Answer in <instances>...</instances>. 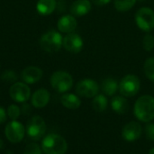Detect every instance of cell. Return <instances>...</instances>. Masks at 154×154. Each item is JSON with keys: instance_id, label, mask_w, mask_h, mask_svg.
I'll return each instance as SVG.
<instances>
[{"instance_id": "18", "label": "cell", "mask_w": 154, "mask_h": 154, "mask_svg": "<svg viewBox=\"0 0 154 154\" xmlns=\"http://www.w3.org/2000/svg\"><path fill=\"white\" fill-rule=\"evenodd\" d=\"M56 0H39L36 5L37 12L42 15H49L56 9Z\"/></svg>"}, {"instance_id": "26", "label": "cell", "mask_w": 154, "mask_h": 154, "mask_svg": "<svg viewBox=\"0 0 154 154\" xmlns=\"http://www.w3.org/2000/svg\"><path fill=\"white\" fill-rule=\"evenodd\" d=\"M143 46L144 48L145 51H151L152 49L154 48V36L150 34V33H147L143 40Z\"/></svg>"}, {"instance_id": "15", "label": "cell", "mask_w": 154, "mask_h": 154, "mask_svg": "<svg viewBox=\"0 0 154 154\" xmlns=\"http://www.w3.org/2000/svg\"><path fill=\"white\" fill-rule=\"evenodd\" d=\"M50 93L45 88L36 90L32 96V105L36 108H42L46 106L50 101Z\"/></svg>"}, {"instance_id": "1", "label": "cell", "mask_w": 154, "mask_h": 154, "mask_svg": "<svg viewBox=\"0 0 154 154\" xmlns=\"http://www.w3.org/2000/svg\"><path fill=\"white\" fill-rule=\"evenodd\" d=\"M134 115L142 122H151L154 119V97L149 95L142 96L134 105Z\"/></svg>"}, {"instance_id": "27", "label": "cell", "mask_w": 154, "mask_h": 154, "mask_svg": "<svg viewBox=\"0 0 154 154\" xmlns=\"http://www.w3.org/2000/svg\"><path fill=\"white\" fill-rule=\"evenodd\" d=\"M23 154H42V149L37 143H32L25 147Z\"/></svg>"}, {"instance_id": "12", "label": "cell", "mask_w": 154, "mask_h": 154, "mask_svg": "<svg viewBox=\"0 0 154 154\" xmlns=\"http://www.w3.org/2000/svg\"><path fill=\"white\" fill-rule=\"evenodd\" d=\"M142 126L137 122H130L125 125L122 131L123 138L127 142H134L138 140L142 134Z\"/></svg>"}, {"instance_id": "11", "label": "cell", "mask_w": 154, "mask_h": 154, "mask_svg": "<svg viewBox=\"0 0 154 154\" xmlns=\"http://www.w3.org/2000/svg\"><path fill=\"white\" fill-rule=\"evenodd\" d=\"M62 46L69 52L79 53L83 48V40L77 33H74V32L68 33L63 38Z\"/></svg>"}, {"instance_id": "21", "label": "cell", "mask_w": 154, "mask_h": 154, "mask_svg": "<svg viewBox=\"0 0 154 154\" xmlns=\"http://www.w3.org/2000/svg\"><path fill=\"white\" fill-rule=\"evenodd\" d=\"M107 99L104 95H97L93 101H92V106L93 109L97 112H104L106 108H107Z\"/></svg>"}, {"instance_id": "23", "label": "cell", "mask_w": 154, "mask_h": 154, "mask_svg": "<svg viewBox=\"0 0 154 154\" xmlns=\"http://www.w3.org/2000/svg\"><path fill=\"white\" fill-rule=\"evenodd\" d=\"M144 72L149 79L154 81V57L146 60L144 63Z\"/></svg>"}, {"instance_id": "13", "label": "cell", "mask_w": 154, "mask_h": 154, "mask_svg": "<svg viewBox=\"0 0 154 154\" xmlns=\"http://www.w3.org/2000/svg\"><path fill=\"white\" fill-rule=\"evenodd\" d=\"M42 70L34 66H30L25 68L21 74L23 81L26 84H34L38 82L42 77Z\"/></svg>"}, {"instance_id": "28", "label": "cell", "mask_w": 154, "mask_h": 154, "mask_svg": "<svg viewBox=\"0 0 154 154\" xmlns=\"http://www.w3.org/2000/svg\"><path fill=\"white\" fill-rule=\"evenodd\" d=\"M144 131H145V135L147 139H149L150 141H154V124L152 123L148 124L145 126Z\"/></svg>"}, {"instance_id": "16", "label": "cell", "mask_w": 154, "mask_h": 154, "mask_svg": "<svg viewBox=\"0 0 154 154\" xmlns=\"http://www.w3.org/2000/svg\"><path fill=\"white\" fill-rule=\"evenodd\" d=\"M91 10L89 0H76L70 7V12L74 16H83Z\"/></svg>"}, {"instance_id": "22", "label": "cell", "mask_w": 154, "mask_h": 154, "mask_svg": "<svg viewBox=\"0 0 154 154\" xmlns=\"http://www.w3.org/2000/svg\"><path fill=\"white\" fill-rule=\"evenodd\" d=\"M137 0H115V7L119 12H126L130 10Z\"/></svg>"}, {"instance_id": "9", "label": "cell", "mask_w": 154, "mask_h": 154, "mask_svg": "<svg viewBox=\"0 0 154 154\" xmlns=\"http://www.w3.org/2000/svg\"><path fill=\"white\" fill-rule=\"evenodd\" d=\"M5 134L6 139L13 143H17L21 142L25 134L24 126L16 121H12L7 124L5 128Z\"/></svg>"}, {"instance_id": "7", "label": "cell", "mask_w": 154, "mask_h": 154, "mask_svg": "<svg viewBox=\"0 0 154 154\" xmlns=\"http://www.w3.org/2000/svg\"><path fill=\"white\" fill-rule=\"evenodd\" d=\"M135 22L141 30L151 32L154 29V11L149 7L140 8L135 14Z\"/></svg>"}, {"instance_id": "5", "label": "cell", "mask_w": 154, "mask_h": 154, "mask_svg": "<svg viewBox=\"0 0 154 154\" xmlns=\"http://www.w3.org/2000/svg\"><path fill=\"white\" fill-rule=\"evenodd\" d=\"M141 83L138 77L135 75H126L122 79L119 83V91L122 96L131 97L135 96L140 90Z\"/></svg>"}, {"instance_id": "10", "label": "cell", "mask_w": 154, "mask_h": 154, "mask_svg": "<svg viewBox=\"0 0 154 154\" xmlns=\"http://www.w3.org/2000/svg\"><path fill=\"white\" fill-rule=\"evenodd\" d=\"M9 94L13 100L18 103H23L29 99L31 89L24 82H15L11 86Z\"/></svg>"}, {"instance_id": "24", "label": "cell", "mask_w": 154, "mask_h": 154, "mask_svg": "<svg viewBox=\"0 0 154 154\" xmlns=\"http://www.w3.org/2000/svg\"><path fill=\"white\" fill-rule=\"evenodd\" d=\"M18 79L17 74L14 70H5L2 75H1V79L5 82H9V83H15Z\"/></svg>"}, {"instance_id": "25", "label": "cell", "mask_w": 154, "mask_h": 154, "mask_svg": "<svg viewBox=\"0 0 154 154\" xmlns=\"http://www.w3.org/2000/svg\"><path fill=\"white\" fill-rule=\"evenodd\" d=\"M21 115V109L16 105H11L7 108V116L12 121H15Z\"/></svg>"}, {"instance_id": "6", "label": "cell", "mask_w": 154, "mask_h": 154, "mask_svg": "<svg viewBox=\"0 0 154 154\" xmlns=\"http://www.w3.org/2000/svg\"><path fill=\"white\" fill-rule=\"evenodd\" d=\"M25 131L30 139L38 141L42 138L46 132V124L41 116H33L28 121Z\"/></svg>"}, {"instance_id": "2", "label": "cell", "mask_w": 154, "mask_h": 154, "mask_svg": "<svg viewBox=\"0 0 154 154\" xmlns=\"http://www.w3.org/2000/svg\"><path fill=\"white\" fill-rule=\"evenodd\" d=\"M42 149L45 154H65L68 150V143L62 136L51 134L43 139Z\"/></svg>"}, {"instance_id": "29", "label": "cell", "mask_w": 154, "mask_h": 154, "mask_svg": "<svg viewBox=\"0 0 154 154\" xmlns=\"http://www.w3.org/2000/svg\"><path fill=\"white\" fill-rule=\"evenodd\" d=\"M21 112H22L23 115H25V116L30 115L31 112H32V108H31L30 105L25 104V103L23 104V106H22V107H21Z\"/></svg>"}, {"instance_id": "33", "label": "cell", "mask_w": 154, "mask_h": 154, "mask_svg": "<svg viewBox=\"0 0 154 154\" xmlns=\"http://www.w3.org/2000/svg\"><path fill=\"white\" fill-rule=\"evenodd\" d=\"M149 154H154V147H153V148H152V149L150 150V152H149Z\"/></svg>"}, {"instance_id": "31", "label": "cell", "mask_w": 154, "mask_h": 154, "mask_svg": "<svg viewBox=\"0 0 154 154\" xmlns=\"http://www.w3.org/2000/svg\"><path fill=\"white\" fill-rule=\"evenodd\" d=\"M91 1L94 5L101 6V5H105L106 4H108L111 0H91Z\"/></svg>"}, {"instance_id": "19", "label": "cell", "mask_w": 154, "mask_h": 154, "mask_svg": "<svg viewBox=\"0 0 154 154\" xmlns=\"http://www.w3.org/2000/svg\"><path fill=\"white\" fill-rule=\"evenodd\" d=\"M101 89L106 96H114L119 89V85L116 79L106 78L101 83Z\"/></svg>"}, {"instance_id": "20", "label": "cell", "mask_w": 154, "mask_h": 154, "mask_svg": "<svg viewBox=\"0 0 154 154\" xmlns=\"http://www.w3.org/2000/svg\"><path fill=\"white\" fill-rule=\"evenodd\" d=\"M60 102L65 107L69 109H77L80 106V104H81V101L78 96L74 94H69V93L64 94L60 97Z\"/></svg>"}, {"instance_id": "4", "label": "cell", "mask_w": 154, "mask_h": 154, "mask_svg": "<svg viewBox=\"0 0 154 154\" xmlns=\"http://www.w3.org/2000/svg\"><path fill=\"white\" fill-rule=\"evenodd\" d=\"M51 85L54 90L60 93L69 91L73 86L71 75L63 70L55 71L51 77Z\"/></svg>"}, {"instance_id": "17", "label": "cell", "mask_w": 154, "mask_h": 154, "mask_svg": "<svg viewBox=\"0 0 154 154\" xmlns=\"http://www.w3.org/2000/svg\"><path fill=\"white\" fill-rule=\"evenodd\" d=\"M111 106L113 110L119 115L125 114L129 110V103L124 96H117L113 97L111 101Z\"/></svg>"}, {"instance_id": "30", "label": "cell", "mask_w": 154, "mask_h": 154, "mask_svg": "<svg viewBox=\"0 0 154 154\" xmlns=\"http://www.w3.org/2000/svg\"><path fill=\"white\" fill-rule=\"evenodd\" d=\"M6 120V114H5V111L3 107L0 106V124H3L5 123Z\"/></svg>"}, {"instance_id": "8", "label": "cell", "mask_w": 154, "mask_h": 154, "mask_svg": "<svg viewBox=\"0 0 154 154\" xmlns=\"http://www.w3.org/2000/svg\"><path fill=\"white\" fill-rule=\"evenodd\" d=\"M99 91L98 84L91 79H85L80 80L76 86V92L79 96L90 98L95 97Z\"/></svg>"}, {"instance_id": "32", "label": "cell", "mask_w": 154, "mask_h": 154, "mask_svg": "<svg viewBox=\"0 0 154 154\" xmlns=\"http://www.w3.org/2000/svg\"><path fill=\"white\" fill-rule=\"evenodd\" d=\"M3 147H4V143H3V141L0 139V150H1Z\"/></svg>"}, {"instance_id": "3", "label": "cell", "mask_w": 154, "mask_h": 154, "mask_svg": "<svg viewBox=\"0 0 154 154\" xmlns=\"http://www.w3.org/2000/svg\"><path fill=\"white\" fill-rule=\"evenodd\" d=\"M62 43H63L62 35L55 30H51L45 32L44 34L42 35L40 39L41 48L46 52H50V53L59 51L62 47Z\"/></svg>"}, {"instance_id": "14", "label": "cell", "mask_w": 154, "mask_h": 154, "mask_svg": "<svg viewBox=\"0 0 154 154\" xmlns=\"http://www.w3.org/2000/svg\"><path fill=\"white\" fill-rule=\"evenodd\" d=\"M78 23L74 15L67 14L61 16L58 23H57V27L60 32H64V33H71L75 31L77 28Z\"/></svg>"}]
</instances>
